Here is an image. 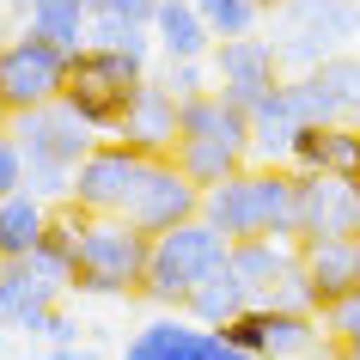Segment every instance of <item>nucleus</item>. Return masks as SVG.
Returning a JSON list of instances; mask_svg holds the SVG:
<instances>
[{"instance_id":"19","label":"nucleus","mask_w":360,"mask_h":360,"mask_svg":"<svg viewBox=\"0 0 360 360\" xmlns=\"http://www.w3.org/2000/svg\"><path fill=\"white\" fill-rule=\"evenodd\" d=\"M214 43L220 37L195 13V0H159V13H153V49L165 61H208Z\"/></svg>"},{"instance_id":"24","label":"nucleus","mask_w":360,"mask_h":360,"mask_svg":"<svg viewBox=\"0 0 360 360\" xmlns=\"http://www.w3.org/2000/svg\"><path fill=\"white\" fill-rule=\"evenodd\" d=\"M311 74L323 79V92L336 98L342 122H360V61L354 56H330V61H318Z\"/></svg>"},{"instance_id":"31","label":"nucleus","mask_w":360,"mask_h":360,"mask_svg":"<svg viewBox=\"0 0 360 360\" xmlns=\"http://www.w3.org/2000/svg\"><path fill=\"white\" fill-rule=\"evenodd\" d=\"M49 360H104V354L86 348V342H68V348H49Z\"/></svg>"},{"instance_id":"2","label":"nucleus","mask_w":360,"mask_h":360,"mask_svg":"<svg viewBox=\"0 0 360 360\" xmlns=\"http://www.w3.org/2000/svg\"><path fill=\"white\" fill-rule=\"evenodd\" d=\"M13 141L25 153V190L43 195V202H74V171L104 134L56 98V104H37V110L13 116Z\"/></svg>"},{"instance_id":"17","label":"nucleus","mask_w":360,"mask_h":360,"mask_svg":"<svg viewBox=\"0 0 360 360\" xmlns=\"http://www.w3.org/2000/svg\"><path fill=\"white\" fill-rule=\"evenodd\" d=\"M354 238H360V232H354ZM354 238H305V245H300L305 287H311V305H318V311L360 287V250H354Z\"/></svg>"},{"instance_id":"7","label":"nucleus","mask_w":360,"mask_h":360,"mask_svg":"<svg viewBox=\"0 0 360 360\" xmlns=\"http://www.w3.org/2000/svg\"><path fill=\"white\" fill-rule=\"evenodd\" d=\"M68 61L74 56L61 43H49L43 31H31V25L19 37H6L0 43V116L13 122L37 104H56L68 92Z\"/></svg>"},{"instance_id":"12","label":"nucleus","mask_w":360,"mask_h":360,"mask_svg":"<svg viewBox=\"0 0 360 360\" xmlns=\"http://www.w3.org/2000/svg\"><path fill=\"white\" fill-rule=\"evenodd\" d=\"M202 195H208V190H202L177 159H153L147 177H141V190H134V202H129V220H134L141 232L159 238V232L195 220V214H202Z\"/></svg>"},{"instance_id":"16","label":"nucleus","mask_w":360,"mask_h":360,"mask_svg":"<svg viewBox=\"0 0 360 360\" xmlns=\"http://www.w3.org/2000/svg\"><path fill=\"white\" fill-rule=\"evenodd\" d=\"M293 171H330L360 184V122H305L293 134Z\"/></svg>"},{"instance_id":"13","label":"nucleus","mask_w":360,"mask_h":360,"mask_svg":"<svg viewBox=\"0 0 360 360\" xmlns=\"http://www.w3.org/2000/svg\"><path fill=\"white\" fill-rule=\"evenodd\" d=\"M360 232V184L330 171H300V245L305 238H354Z\"/></svg>"},{"instance_id":"5","label":"nucleus","mask_w":360,"mask_h":360,"mask_svg":"<svg viewBox=\"0 0 360 360\" xmlns=\"http://www.w3.org/2000/svg\"><path fill=\"white\" fill-rule=\"evenodd\" d=\"M226 263H232V238L214 220L195 214V220H184V226L153 238V263H147V281H141V300L159 305V311H184V300Z\"/></svg>"},{"instance_id":"20","label":"nucleus","mask_w":360,"mask_h":360,"mask_svg":"<svg viewBox=\"0 0 360 360\" xmlns=\"http://www.w3.org/2000/svg\"><path fill=\"white\" fill-rule=\"evenodd\" d=\"M293 263H300V238H238V245H232V269L245 275V287L257 300H269L275 281H281Z\"/></svg>"},{"instance_id":"15","label":"nucleus","mask_w":360,"mask_h":360,"mask_svg":"<svg viewBox=\"0 0 360 360\" xmlns=\"http://www.w3.org/2000/svg\"><path fill=\"white\" fill-rule=\"evenodd\" d=\"M61 293H68V287H61L56 275H43L31 257H19V263L0 257V323H6V330H31V336H37Z\"/></svg>"},{"instance_id":"29","label":"nucleus","mask_w":360,"mask_h":360,"mask_svg":"<svg viewBox=\"0 0 360 360\" xmlns=\"http://www.w3.org/2000/svg\"><path fill=\"white\" fill-rule=\"evenodd\" d=\"M92 13H110V19H129V25H147V31H153V13H159V0H98Z\"/></svg>"},{"instance_id":"22","label":"nucleus","mask_w":360,"mask_h":360,"mask_svg":"<svg viewBox=\"0 0 360 360\" xmlns=\"http://www.w3.org/2000/svg\"><path fill=\"white\" fill-rule=\"evenodd\" d=\"M250 300H257V293H250V287H245V275H238V269L226 263V269H214L208 281H202V287L190 293V300H184V311H190V318L202 323V330H226V323L238 318V311H245Z\"/></svg>"},{"instance_id":"8","label":"nucleus","mask_w":360,"mask_h":360,"mask_svg":"<svg viewBox=\"0 0 360 360\" xmlns=\"http://www.w3.org/2000/svg\"><path fill=\"white\" fill-rule=\"evenodd\" d=\"M232 348H250L263 360H311L323 348V318L318 311H300V305H269V300H250L238 318L220 330Z\"/></svg>"},{"instance_id":"28","label":"nucleus","mask_w":360,"mask_h":360,"mask_svg":"<svg viewBox=\"0 0 360 360\" xmlns=\"http://www.w3.org/2000/svg\"><path fill=\"white\" fill-rule=\"evenodd\" d=\"M177 98H195V92H208V74H202V61H165V74H159Z\"/></svg>"},{"instance_id":"25","label":"nucleus","mask_w":360,"mask_h":360,"mask_svg":"<svg viewBox=\"0 0 360 360\" xmlns=\"http://www.w3.org/2000/svg\"><path fill=\"white\" fill-rule=\"evenodd\" d=\"M195 13L208 19L214 37H250L257 19H263V6H257V0H195Z\"/></svg>"},{"instance_id":"14","label":"nucleus","mask_w":360,"mask_h":360,"mask_svg":"<svg viewBox=\"0 0 360 360\" xmlns=\"http://www.w3.org/2000/svg\"><path fill=\"white\" fill-rule=\"evenodd\" d=\"M177 122H184V98L171 92L159 74H147V86L134 92L116 141H129V147L147 153V159H171V153H177Z\"/></svg>"},{"instance_id":"35","label":"nucleus","mask_w":360,"mask_h":360,"mask_svg":"<svg viewBox=\"0 0 360 360\" xmlns=\"http://www.w3.org/2000/svg\"><path fill=\"white\" fill-rule=\"evenodd\" d=\"M323 360H342V354H323Z\"/></svg>"},{"instance_id":"33","label":"nucleus","mask_w":360,"mask_h":360,"mask_svg":"<svg viewBox=\"0 0 360 360\" xmlns=\"http://www.w3.org/2000/svg\"><path fill=\"white\" fill-rule=\"evenodd\" d=\"M257 6H263V13H275V6H281V0H257Z\"/></svg>"},{"instance_id":"21","label":"nucleus","mask_w":360,"mask_h":360,"mask_svg":"<svg viewBox=\"0 0 360 360\" xmlns=\"http://www.w3.org/2000/svg\"><path fill=\"white\" fill-rule=\"evenodd\" d=\"M49 214H56V202H43V195H31V190L0 195V257H6V263L31 257L37 238H43V226H49Z\"/></svg>"},{"instance_id":"6","label":"nucleus","mask_w":360,"mask_h":360,"mask_svg":"<svg viewBox=\"0 0 360 360\" xmlns=\"http://www.w3.org/2000/svg\"><path fill=\"white\" fill-rule=\"evenodd\" d=\"M141 86H147V56H129V49H110V43H86L68 61L61 104L74 116H86L98 134H116Z\"/></svg>"},{"instance_id":"27","label":"nucleus","mask_w":360,"mask_h":360,"mask_svg":"<svg viewBox=\"0 0 360 360\" xmlns=\"http://www.w3.org/2000/svg\"><path fill=\"white\" fill-rule=\"evenodd\" d=\"M13 190H25V153L13 141V122L0 116V195H13Z\"/></svg>"},{"instance_id":"26","label":"nucleus","mask_w":360,"mask_h":360,"mask_svg":"<svg viewBox=\"0 0 360 360\" xmlns=\"http://www.w3.org/2000/svg\"><path fill=\"white\" fill-rule=\"evenodd\" d=\"M323 336H330V348L336 354H360V287L354 293H342L336 305H323Z\"/></svg>"},{"instance_id":"23","label":"nucleus","mask_w":360,"mask_h":360,"mask_svg":"<svg viewBox=\"0 0 360 360\" xmlns=\"http://www.w3.org/2000/svg\"><path fill=\"white\" fill-rule=\"evenodd\" d=\"M92 6H98V0H31V6H25V25H31V31H43L49 43H61V49L74 56V49H86Z\"/></svg>"},{"instance_id":"18","label":"nucleus","mask_w":360,"mask_h":360,"mask_svg":"<svg viewBox=\"0 0 360 360\" xmlns=\"http://www.w3.org/2000/svg\"><path fill=\"white\" fill-rule=\"evenodd\" d=\"M214 330L190 318V311H159L153 323H141L122 348V360H208Z\"/></svg>"},{"instance_id":"34","label":"nucleus","mask_w":360,"mask_h":360,"mask_svg":"<svg viewBox=\"0 0 360 360\" xmlns=\"http://www.w3.org/2000/svg\"><path fill=\"white\" fill-rule=\"evenodd\" d=\"M342 360H360V354H342Z\"/></svg>"},{"instance_id":"9","label":"nucleus","mask_w":360,"mask_h":360,"mask_svg":"<svg viewBox=\"0 0 360 360\" xmlns=\"http://www.w3.org/2000/svg\"><path fill=\"white\" fill-rule=\"evenodd\" d=\"M275 19H281V37H275L281 68L287 61L318 68L360 31V0H281Z\"/></svg>"},{"instance_id":"4","label":"nucleus","mask_w":360,"mask_h":360,"mask_svg":"<svg viewBox=\"0 0 360 360\" xmlns=\"http://www.w3.org/2000/svg\"><path fill=\"white\" fill-rule=\"evenodd\" d=\"M147 263H153V232H141L129 214H86V226H79V263H74V293L129 300L147 281Z\"/></svg>"},{"instance_id":"32","label":"nucleus","mask_w":360,"mask_h":360,"mask_svg":"<svg viewBox=\"0 0 360 360\" xmlns=\"http://www.w3.org/2000/svg\"><path fill=\"white\" fill-rule=\"evenodd\" d=\"M25 6H31V0H0V13H19V19H25Z\"/></svg>"},{"instance_id":"11","label":"nucleus","mask_w":360,"mask_h":360,"mask_svg":"<svg viewBox=\"0 0 360 360\" xmlns=\"http://www.w3.org/2000/svg\"><path fill=\"white\" fill-rule=\"evenodd\" d=\"M214 92L238 110H257V98L281 86V49L269 37H220L214 43Z\"/></svg>"},{"instance_id":"3","label":"nucleus","mask_w":360,"mask_h":360,"mask_svg":"<svg viewBox=\"0 0 360 360\" xmlns=\"http://www.w3.org/2000/svg\"><path fill=\"white\" fill-rule=\"evenodd\" d=\"M177 165L190 171L202 190L214 184H226L232 171L250 165V110H238L232 98L208 92L184 98V122H177V153H171Z\"/></svg>"},{"instance_id":"1","label":"nucleus","mask_w":360,"mask_h":360,"mask_svg":"<svg viewBox=\"0 0 360 360\" xmlns=\"http://www.w3.org/2000/svg\"><path fill=\"white\" fill-rule=\"evenodd\" d=\"M202 220L238 238H300V171L293 165H257L232 171L226 184L202 195Z\"/></svg>"},{"instance_id":"30","label":"nucleus","mask_w":360,"mask_h":360,"mask_svg":"<svg viewBox=\"0 0 360 360\" xmlns=\"http://www.w3.org/2000/svg\"><path fill=\"white\" fill-rule=\"evenodd\" d=\"M37 336H49V348H68V342H79V323H74V318H68V311L56 305V311L43 318V330H37Z\"/></svg>"},{"instance_id":"10","label":"nucleus","mask_w":360,"mask_h":360,"mask_svg":"<svg viewBox=\"0 0 360 360\" xmlns=\"http://www.w3.org/2000/svg\"><path fill=\"white\" fill-rule=\"evenodd\" d=\"M147 165H153L147 153H134L129 141L104 134V141L79 159V171H74V208H86V214H129Z\"/></svg>"}]
</instances>
